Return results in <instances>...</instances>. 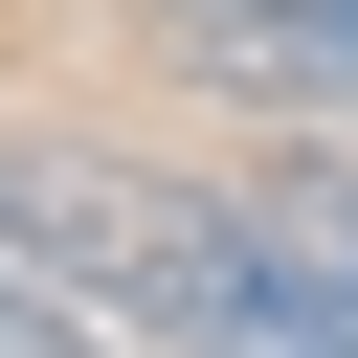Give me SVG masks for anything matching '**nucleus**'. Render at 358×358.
<instances>
[{
    "instance_id": "obj_1",
    "label": "nucleus",
    "mask_w": 358,
    "mask_h": 358,
    "mask_svg": "<svg viewBox=\"0 0 358 358\" xmlns=\"http://www.w3.org/2000/svg\"><path fill=\"white\" fill-rule=\"evenodd\" d=\"M179 224H201V179L179 157H112V134H0V268L22 291H67V313H157V268H179Z\"/></svg>"
},
{
    "instance_id": "obj_2",
    "label": "nucleus",
    "mask_w": 358,
    "mask_h": 358,
    "mask_svg": "<svg viewBox=\"0 0 358 358\" xmlns=\"http://www.w3.org/2000/svg\"><path fill=\"white\" fill-rule=\"evenodd\" d=\"M157 45L246 112H358V0H157Z\"/></svg>"
},
{
    "instance_id": "obj_3",
    "label": "nucleus",
    "mask_w": 358,
    "mask_h": 358,
    "mask_svg": "<svg viewBox=\"0 0 358 358\" xmlns=\"http://www.w3.org/2000/svg\"><path fill=\"white\" fill-rule=\"evenodd\" d=\"M224 224H246L268 291H313V313L358 336V157H268V179H224Z\"/></svg>"
},
{
    "instance_id": "obj_4",
    "label": "nucleus",
    "mask_w": 358,
    "mask_h": 358,
    "mask_svg": "<svg viewBox=\"0 0 358 358\" xmlns=\"http://www.w3.org/2000/svg\"><path fill=\"white\" fill-rule=\"evenodd\" d=\"M0 358H112V313H67V291H22V268H0Z\"/></svg>"
}]
</instances>
